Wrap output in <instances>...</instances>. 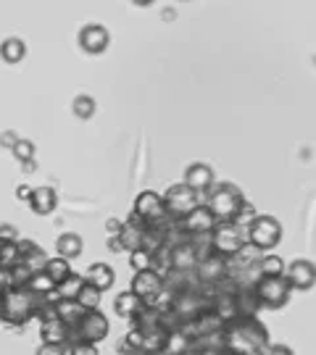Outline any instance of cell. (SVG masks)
I'll return each instance as SVG.
<instances>
[{
  "mask_svg": "<svg viewBox=\"0 0 316 355\" xmlns=\"http://www.w3.org/2000/svg\"><path fill=\"white\" fill-rule=\"evenodd\" d=\"M129 266H132L135 274H138V271H153V253L142 250V248L129 250Z\"/></svg>",
  "mask_w": 316,
  "mask_h": 355,
  "instance_id": "32",
  "label": "cell"
},
{
  "mask_svg": "<svg viewBox=\"0 0 316 355\" xmlns=\"http://www.w3.org/2000/svg\"><path fill=\"white\" fill-rule=\"evenodd\" d=\"M142 229H145V224L132 216V218L122 221V229H119L116 240H119V245H122L124 250H138L140 245H142Z\"/></svg>",
  "mask_w": 316,
  "mask_h": 355,
  "instance_id": "20",
  "label": "cell"
},
{
  "mask_svg": "<svg viewBox=\"0 0 316 355\" xmlns=\"http://www.w3.org/2000/svg\"><path fill=\"white\" fill-rule=\"evenodd\" d=\"M85 282H88L90 287L106 292L116 284V271H114V266H108V263H92V266L88 268V274H85Z\"/></svg>",
  "mask_w": 316,
  "mask_h": 355,
  "instance_id": "21",
  "label": "cell"
},
{
  "mask_svg": "<svg viewBox=\"0 0 316 355\" xmlns=\"http://www.w3.org/2000/svg\"><path fill=\"white\" fill-rule=\"evenodd\" d=\"M192 274H195V282L201 287H219V284L229 282V258L211 250V253L203 255L201 261H198V266H195Z\"/></svg>",
  "mask_w": 316,
  "mask_h": 355,
  "instance_id": "8",
  "label": "cell"
},
{
  "mask_svg": "<svg viewBox=\"0 0 316 355\" xmlns=\"http://www.w3.org/2000/svg\"><path fill=\"white\" fill-rule=\"evenodd\" d=\"M261 355H295V353H292L288 345H272V343H269Z\"/></svg>",
  "mask_w": 316,
  "mask_h": 355,
  "instance_id": "39",
  "label": "cell"
},
{
  "mask_svg": "<svg viewBox=\"0 0 316 355\" xmlns=\"http://www.w3.org/2000/svg\"><path fill=\"white\" fill-rule=\"evenodd\" d=\"M40 311V297L26 287H13L0 295V321L8 327H26Z\"/></svg>",
  "mask_w": 316,
  "mask_h": 355,
  "instance_id": "2",
  "label": "cell"
},
{
  "mask_svg": "<svg viewBox=\"0 0 316 355\" xmlns=\"http://www.w3.org/2000/svg\"><path fill=\"white\" fill-rule=\"evenodd\" d=\"M256 271H258V277H282L285 274V261L274 253H261Z\"/></svg>",
  "mask_w": 316,
  "mask_h": 355,
  "instance_id": "24",
  "label": "cell"
},
{
  "mask_svg": "<svg viewBox=\"0 0 316 355\" xmlns=\"http://www.w3.org/2000/svg\"><path fill=\"white\" fill-rule=\"evenodd\" d=\"M232 300H235V311H238V318H251V316H258V311H261V303H258V297H256V290H253V284H238L235 292H232Z\"/></svg>",
  "mask_w": 316,
  "mask_h": 355,
  "instance_id": "17",
  "label": "cell"
},
{
  "mask_svg": "<svg viewBox=\"0 0 316 355\" xmlns=\"http://www.w3.org/2000/svg\"><path fill=\"white\" fill-rule=\"evenodd\" d=\"M132 216L142 221L145 227H153V224H161L166 221V211H164V198L153 190H142L135 198V211Z\"/></svg>",
  "mask_w": 316,
  "mask_h": 355,
  "instance_id": "11",
  "label": "cell"
},
{
  "mask_svg": "<svg viewBox=\"0 0 316 355\" xmlns=\"http://www.w3.org/2000/svg\"><path fill=\"white\" fill-rule=\"evenodd\" d=\"M72 111H74L76 119H82V121H88V119H92V114H95V98L92 95H76L74 103H72Z\"/></svg>",
  "mask_w": 316,
  "mask_h": 355,
  "instance_id": "31",
  "label": "cell"
},
{
  "mask_svg": "<svg viewBox=\"0 0 316 355\" xmlns=\"http://www.w3.org/2000/svg\"><path fill=\"white\" fill-rule=\"evenodd\" d=\"M8 290H13L11 268H0V295H6Z\"/></svg>",
  "mask_w": 316,
  "mask_h": 355,
  "instance_id": "38",
  "label": "cell"
},
{
  "mask_svg": "<svg viewBox=\"0 0 316 355\" xmlns=\"http://www.w3.org/2000/svg\"><path fill=\"white\" fill-rule=\"evenodd\" d=\"M253 290H256V297L261 308H272V311H279L290 303V287L285 277H258L253 282Z\"/></svg>",
  "mask_w": 316,
  "mask_h": 355,
  "instance_id": "7",
  "label": "cell"
},
{
  "mask_svg": "<svg viewBox=\"0 0 316 355\" xmlns=\"http://www.w3.org/2000/svg\"><path fill=\"white\" fill-rule=\"evenodd\" d=\"M208 245L214 253L224 255V258H235L242 250V245H248L245 227L235 224V221H216V227L208 234Z\"/></svg>",
  "mask_w": 316,
  "mask_h": 355,
  "instance_id": "4",
  "label": "cell"
},
{
  "mask_svg": "<svg viewBox=\"0 0 316 355\" xmlns=\"http://www.w3.org/2000/svg\"><path fill=\"white\" fill-rule=\"evenodd\" d=\"M16 140H19V137H16V132H3V135H0V145H3V148H8V150L16 145Z\"/></svg>",
  "mask_w": 316,
  "mask_h": 355,
  "instance_id": "41",
  "label": "cell"
},
{
  "mask_svg": "<svg viewBox=\"0 0 316 355\" xmlns=\"http://www.w3.org/2000/svg\"><path fill=\"white\" fill-rule=\"evenodd\" d=\"M32 190H35L32 184H19V187H16V198H19V200H24V203H29V198H32Z\"/></svg>",
  "mask_w": 316,
  "mask_h": 355,
  "instance_id": "40",
  "label": "cell"
},
{
  "mask_svg": "<svg viewBox=\"0 0 316 355\" xmlns=\"http://www.w3.org/2000/svg\"><path fill=\"white\" fill-rule=\"evenodd\" d=\"M111 45V32L103 24H85L79 29V48L90 55H101Z\"/></svg>",
  "mask_w": 316,
  "mask_h": 355,
  "instance_id": "14",
  "label": "cell"
},
{
  "mask_svg": "<svg viewBox=\"0 0 316 355\" xmlns=\"http://www.w3.org/2000/svg\"><path fill=\"white\" fill-rule=\"evenodd\" d=\"M219 345L227 355H261L269 345V329L258 316L235 318L222 327Z\"/></svg>",
  "mask_w": 316,
  "mask_h": 355,
  "instance_id": "1",
  "label": "cell"
},
{
  "mask_svg": "<svg viewBox=\"0 0 316 355\" xmlns=\"http://www.w3.org/2000/svg\"><path fill=\"white\" fill-rule=\"evenodd\" d=\"M32 268H26L24 263H16V266L11 268V279H13V287H26V282L32 279Z\"/></svg>",
  "mask_w": 316,
  "mask_h": 355,
  "instance_id": "34",
  "label": "cell"
},
{
  "mask_svg": "<svg viewBox=\"0 0 316 355\" xmlns=\"http://www.w3.org/2000/svg\"><path fill=\"white\" fill-rule=\"evenodd\" d=\"M74 340H82V343H90V345H98L103 343L106 337H108V331H111V324H108V318L106 313L101 311H85L82 318L76 321L74 327Z\"/></svg>",
  "mask_w": 316,
  "mask_h": 355,
  "instance_id": "9",
  "label": "cell"
},
{
  "mask_svg": "<svg viewBox=\"0 0 316 355\" xmlns=\"http://www.w3.org/2000/svg\"><path fill=\"white\" fill-rule=\"evenodd\" d=\"M106 229H108V234H111V237H116V234H119V229H122V221H119V218H108V221H106Z\"/></svg>",
  "mask_w": 316,
  "mask_h": 355,
  "instance_id": "42",
  "label": "cell"
},
{
  "mask_svg": "<svg viewBox=\"0 0 316 355\" xmlns=\"http://www.w3.org/2000/svg\"><path fill=\"white\" fill-rule=\"evenodd\" d=\"M0 240L19 242V229L13 227V224H0Z\"/></svg>",
  "mask_w": 316,
  "mask_h": 355,
  "instance_id": "37",
  "label": "cell"
},
{
  "mask_svg": "<svg viewBox=\"0 0 316 355\" xmlns=\"http://www.w3.org/2000/svg\"><path fill=\"white\" fill-rule=\"evenodd\" d=\"M185 184H188L190 190H195L198 195H206V192L211 190L216 184V174L214 168L208 164H190L188 168H185V179H182Z\"/></svg>",
  "mask_w": 316,
  "mask_h": 355,
  "instance_id": "16",
  "label": "cell"
},
{
  "mask_svg": "<svg viewBox=\"0 0 316 355\" xmlns=\"http://www.w3.org/2000/svg\"><path fill=\"white\" fill-rule=\"evenodd\" d=\"M26 290L32 292V295H38V297H48V295L56 290V282H53L45 271H35L32 279L26 282Z\"/></svg>",
  "mask_w": 316,
  "mask_h": 355,
  "instance_id": "28",
  "label": "cell"
},
{
  "mask_svg": "<svg viewBox=\"0 0 316 355\" xmlns=\"http://www.w3.org/2000/svg\"><path fill=\"white\" fill-rule=\"evenodd\" d=\"M35 355H66V347H63V345H45V343H40L38 353H35Z\"/></svg>",
  "mask_w": 316,
  "mask_h": 355,
  "instance_id": "36",
  "label": "cell"
},
{
  "mask_svg": "<svg viewBox=\"0 0 316 355\" xmlns=\"http://www.w3.org/2000/svg\"><path fill=\"white\" fill-rule=\"evenodd\" d=\"M19 263V245L0 240V268H13Z\"/></svg>",
  "mask_w": 316,
  "mask_h": 355,
  "instance_id": "33",
  "label": "cell"
},
{
  "mask_svg": "<svg viewBox=\"0 0 316 355\" xmlns=\"http://www.w3.org/2000/svg\"><path fill=\"white\" fill-rule=\"evenodd\" d=\"M245 234H248V245L251 248H256L258 253H269L282 240V224H279V218H274V216L261 214L245 227Z\"/></svg>",
  "mask_w": 316,
  "mask_h": 355,
  "instance_id": "5",
  "label": "cell"
},
{
  "mask_svg": "<svg viewBox=\"0 0 316 355\" xmlns=\"http://www.w3.org/2000/svg\"><path fill=\"white\" fill-rule=\"evenodd\" d=\"M129 290L135 292L145 305H158V300L166 295V284L158 271H138Z\"/></svg>",
  "mask_w": 316,
  "mask_h": 355,
  "instance_id": "10",
  "label": "cell"
},
{
  "mask_svg": "<svg viewBox=\"0 0 316 355\" xmlns=\"http://www.w3.org/2000/svg\"><path fill=\"white\" fill-rule=\"evenodd\" d=\"M114 311H116V316L135 321V318H138L140 313L145 311V303H142V300H140V297L132 290H124V292H119V295H116Z\"/></svg>",
  "mask_w": 316,
  "mask_h": 355,
  "instance_id": "19",
  "label": "cell"
},
{
  "mask_svg": "<svg viewBox=\"0 0 316 355\" xmlns=\"http://www.w3.org/2000/svg\"><path fill=\"white\" fill-rule=\"evenodd\" d=\"M66 355H101L98 353V345L82 343V340H74V343L66 347Z\"/></svg>",
  "mask_w": 316,
  "mask_h": 355,
  "instance_id": "35",
  "label": "cell"
},
{
  "mask_svg": "<svg viewBox=\"0 0 316 355\" xmlns=\"http://www.w3.org/2000/svg\"><path fill=\"white\" fill-rule=\"evenodd\" d=\"M161 198H164L166 218H169V221H174V224L182 221L192 208H198V205H201V195H198L195 190H190L185 182L172 184Z\"/></svg>",
  "mask_w": 316,
  "mask_h": 355,
  "instance_id": "6",
  "label": "cell"
},
{
  "mask_svg": "<svg viewBox=\"0 0 316 355\" xmlns=\"http://www.w3.org/2000/svg\"><path fill=\"white\" fill-rule=\"evenodd\" d=\"M53 311H56V316L61 318L63 324H69V327H74L76 321L82 318V313H85V308H79L74 300H58V303L53 305Z\"/></svg>",
  "mask_w": 316,
  "mask_h": 355,
  "instance_id": "26",
  "label": "cell"
},
{
  "mask_svg": "<svg viewBox=\"0 0 316 355\" xmlns=\"http://www.w3.org/2000/svg\"><path fill=\"white\" fill-rule=\"evenodd\" d=\"M101 300H103V292L95 290V287H90L88 282H85V287L79 290V295L74 297V303L79 308H85V311H101Z\"/></svg>",
  "mask_w": 316,
  "mask_h": 355,
  "instance_id": "27",
  "label": "cell"
},
{
  "mask_svg": "<svg viewBox=\"0 0 316 355\" xmlns=\"http://www.w3.org/2000/svg\"><path fill=\"white\" fill-rule=\"evenodd\" d=\"M285 282L290 292H308L316 284V266L308 258H295L292 263H285Z\"/></svg>",
  "mask_w": 316,
  "mask_h": 355,
  "instance_id": "12",
  "label": "cell"
},
{
  "mask_svg": "<svg viewBox=\"0 0 316 355\" xmlns=\"http://www.w3.org/2000/svg\"><path fill=\"white\" fill-rule=\"evenodd\" d=\"M35 142L32 140H24V137H19L16 140V145L11 148V155L19 161L22 166H29V164H35Z\"/></svg>",
  "mask_w": 316,
  "mask_h": 355,
  "instance_id": "30",
  "label": "cell"
},
{
  "mask_svg": "<svg viewBox=\"0 0 316 355\" xmlns=\"http://www.w3.org/2000/svg\"><path fill=\"white\" fill-rule=\"evenodd\" d=\"M24 55H26V45H24V40H19V37H8V40H3L0 42V58L6 61V64H22L24 61Z\"/></svg>",
  "mask_w": 316,
  "mask_h": 355,
  "instance_id": "23",
  "label": "cell"
},
{
  "mask_svg": "<svg viewBox=\"0 0 316 355\" xmlns=\"http://www.w3.org/2000/svg\"><path fill=\"white\" fill-rule=\"evenodd\" d=\"M177 224L190 240H198V237H208V234H211V229L216 227V218L208 214V208L201 203L198 208H192L182 221H177Z\"/></svg>",
  "mask_w": 316,
  "mask_h": 355,
  "instance_id": "13",
  "label": "cell"
},
{
  "mask_svg": "<svg viewBox=\"0 0 316 355\" xmlns=\"http://www.w3.org/2000/svg\"><path fill=\"white\" fill-rule=\"evenodd\" d=\"M201 203L208 208V214L214 216L216 221H235L240 205L245 203V195L232 182H216L214 187L206 192V200Z\"/></svg>",
  "mask_w": 316,
  "mask_h": 355,
  "instance_id": "3",
  "label": "cell"
},
{
  "mask_svg": "<svg viewBox=\"0 0 316 355\" xmlns=\"http://www.w3.org/2000/svg\"><path fill=\"white\" fill-rule=\"evenodd\" d=\"M82 250H85V242H82V237H79L76 232H63L61 237L56 240V253H58V258L69 261V263H72L74 258H79Z\"/></svg>",
  "mask_w": 316,
  "mask_h": 355,
  "instance_id": "22",
  "label": "cell"
},
{
  "mask_svg": "<svg viewBox=\"0 0 316 355\" xmlns=\"http://www.w3.org/2000/svg\"><path fill=\"white\" fill-rule=\"evenodd\" d=\"M40 343L69 347V345L74 343V331H72L69 324H63L58 316L45 318V321H40Z\"/></svg>",
  "mask_w": 316,
  "mask_h": 355,
  "instance_id": "15",
  "label": "cell"
},
{
  "mask_svg": "<svg viewBox=\"0 0 316 355\" xmlns=\"http://www.w3.org/2000/svg\"><path fill=\"white\" fill-rule=\"evenodd\" d=\"M42 271H45V274H48V277H51V279L58 284V282H63L66 277H69V274H72V263L56 255V258H48V261H45Z\"/></svg>",
  "mask_w": 316,
  "mask_h": 355,
  "instance_id": "29",
  "label": "cell"
},
{
  "mask_svg": "<svg viewBox=\"0 0 316 355\" xmlns=\"http://www.w3.org/2000/svg\"><path fill=\"white\" fill-rule=\"evenodd\" d=\"M29 208L35 216H51L56 208H58V195L53 187L42 184V187H35L32 190V198H29Z\"/></svg>",
  "mask_w": 316,
  "mask_h": 355,
  "instance_id": "18",
  "label": "cell"
},
{
  "mask_svg": "<svg viewBox=\"0 0 316 355\" xmlns=\"http://www.w3.org/2000/svg\"><path fill=\"white\" fill-rule=\"evenodd\" d=\"M108 245H111V250H114V253H124V248L119 245V240H116V237H111V240H108Z\"/></svg>",
  "mask_w": 316,
  "mask_h": 355,
  "instance_id": "43",
  "label": "cell"
},
{
  "mask_svg": "<svg viewBox=\"0 0 316 355\" xmlns=\"http://www.w3.org/2000/svg\"><path fill=\"white\" fill-rule=\"evenodd\" d=\"M82 287H85V277L72 271L66 279L56 284V295H58V300H74Z\"/></svg>",
  "mask_w": 316,
  "mask_h": 355,
  "instance_id": "25",
  "label": "cell"
}]
</instances>
